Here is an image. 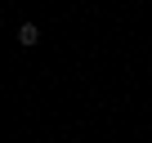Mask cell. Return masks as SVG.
Segmentation results:
<instances>
[{
    "mask_svg": "<svg viewBox=\"0 0 152 143\" xmlns=\"http://www.w3.org/2000/svg\"><path fill=\"white\" fill-rule=\"evenodd\" d=\"M18 45H27V49L40 45V27H36V23H23V27H18Z\"/></svg>",
    "mask_w": 152,
    "mask_h": 143,
    "instance_id": "obj_1",
    "label": "cell"
}]
</instances>
